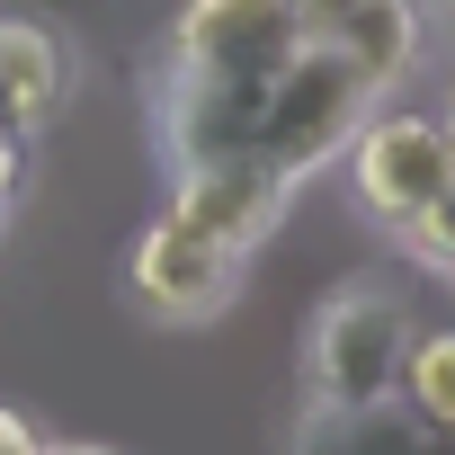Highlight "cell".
<instances>
[{
    "mask_svg": "<svg viewBox=\"0 0 455 455\" xmlns=\"http://www.w3.org/2000/svg\"><path fill=\"white\" fill-rule=\"evenodd\" d=\"M36 455H108V446H36Z\"/></svg>",
    "mask_w": 455,
    "mask_h": 455,
    "instance_id": "obj_12",
    "label": "cell"
},
{
    "mask_svg": "<svg viewBox=\"0 0 455 455\" xmlns=\"http://www.w3.org/2000/svg\"><path fill=\"white\" fill-rule=\"evenodd\" d=\"M295 10H331V0H295Z\"/></svg>",
    "mask_w": 455,
    "mask_h": 455,
    "instance_id": "obj_14",
    "label": "cell"
},
{
    "mask_svg": "<svg viewBox=\"0 0 455 455\" xmlns=\"http://www.w3.org/2000/svg\"><path fill=\"white\" fill-rule=\"evenodd\" d=\"M36 446H45V437H36V428L10 411V402H0V455H36Z\"/></svg>",
    "mask_w": 455,
    "mask_h": 455,
    "instance_id": "obj_10",
    "label": "cell"
},
{
    "mask_svg": "<svg viewBox=\"0 0 455 455\" xmlns=\"http://www.w3.org/2000/svg\"><path fill=\"white\" fill-rule=\"evenodd\" d=\"M402 411H419L428 428H455V322L446 331H419L411 357H402Z\"/></svg>",
    "mask_w": 455,
    "mask_h": 455,
    "instance_id": "obj_9",
    "label": "cell"
},
{
    "mask_svg": "<svg viewBox=\"0 0 455 455\" xmlns=\"http://www.w3.org/2000/svg\"><path fill=\"white\" fill-rule=\"evenodd\" d=\"M72 90V54L45 19H0V116L19 134H36Z\"/></svg>",
    "mask_w": 455,
    "mask_h": 455,
    "instance_id": "obj_7",
    "label": "cell"
},
{
    "mask_svg": "<svg viewBox=\"0 0 455 455\" xmlns=\"http://www.w3.org/2000/svg\"><path fill=\"white\" fill-rule=\"evenodd\" d=\"M10 188H19V125L0 116V205H10Z\"/></svg>",
    "mask_w": 455,
    "mask_h": 455,
    "instance_id": "obj_11",
    "label": "cell"
},
{
    "mask_svg": "<svg viewBox=\"0 0 455 455\" xmlns=\"http://www.w3.org/2000/svg\"><path fill=\"white\" fill-rule=\"evenodd\" d=\"M446 134H455V81H446Z\"/></svg>",
    "mask_w": 455,
    "mask_h": 455,
    "instance_id": "obj_13",
    "label": "cell"
},
{
    "mask_svg": "<svg viewBox=\"0 0 455 455\" xmlns=\"http://www.w3.org/2000/svg\"><path fill=\"white\" fill-rule=\"evenodd\" d=\"M125 286L161 322H214L223 304H233V286H242V259L223 251V242H205L196 223L152 214L143 242H134V259H125Z\"/></svg>",
    "mask_w": 455,
    "mask_h": 455,
    "instance_id": "obj_4",
    "label": "cell"
},
{
    "mask_svg": "<svg viewBox=\"0 0 455 455\" xmlns=\"http://www.w3.org/2000/svg\"><path fill=\"white\" fill-rule=\"evenodd\" d=\"M295 205V179L259 152H223V161H179V188H170V214L196 223L205 242H223L233 259H251Z\"/></svg>",
    "mask_w": 455,
    "mask_h": 455,
    "instance_id": "obj_3",
    "label": "cell"
},
{
    "mask_svg": "<svg viewBox=\"0 0 455 455\" xmlns=\"http://www.w3.org/2000/svg\"><path fill=\"white\" fill-rule=\"evenodd\" d=\"M304 36H322L331 54H348L375 90H393L419 63V10H411V0H331V10H304Z\"/></svg>",
    "mask_w": 455,
    "mask_h": 455,
    "instance_id": "obj_6",
    "label": "cell"
},
{
    "mask_svg": "<svg viewBox=\"0 0 455 455\" xmlns=\"http://www.w3.org/2000/svg\"><path fill=\"white\" fill-rule=\"evenodd\" d=\"M295 455H455V428H428L419 411L393 419L384 402H357V411H313Z\"/></svg>",
    "mask_w": 455,
    "mask_h": 455,
    "instance_id": "obj_8",
    "label": "cell"
},
{
    "mask_svg": "<svg viewBox=\"0 0 455 455\" xmlns=\"http://www.w3.org/2000/svg\"><path fill=\"white\" fill-rule=\"evenodd\" d=\"M339 161H348L357 205L384 223V233L411 223V214H428L437 196H455V134H446L437 116H411V108L366 116V125L339 143Z\"/></svg>",
    "mask_w": 455,
    "mask_h": 455,
    "instance_id": "obj_2",
    "label": "cell"
},
{
    "mask_svg": "<svg viewBox=\"0 0 455 455\" xmlns=\"http://www.w3.org/2000/svg\"><path fill=\"white\" fill-rule=\"evenodd\" d=\"M295 45H304L295 0H188L179 28H170V63L179 72H214V81L277 72Z\"/></svg>",
    "mask_w": 455,
    "mask_h": 455,
    "instance_id": "obj_5",
    "label": "cell"
},
{
    "mask_svg": "<svg viewBox=\"0 0 455 455\" xmlns=\"http://www.w3.org/2000/svg\"><path fill=\"white\" fill-rule=\"evenodd\" d=\"M411 304L375 277H348L322 313H313V339H304V375H313V411H357V402H384L402 384V357H411Z\"/></svg>",
    "mask_w": 455,
    "mask_h": 455,
    "instance_id": "obj_1",
    "label": "cell"
}]
</instances>
